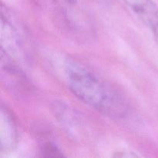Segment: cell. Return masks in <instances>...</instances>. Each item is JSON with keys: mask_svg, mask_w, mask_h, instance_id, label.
I'll return each instance as SVG.
<instances>
[{"mask_svg": "<svg viewBox=\"0 0 158 158\" xmlns=\"http://www.w3.org/2000/svg\"><path fill=\"white\" fill-rule=\"evenodd\" d=\"M68 86L83 103L106 114L121 111L118 96L102 80L75 60L69 59L64 64Z\"/></svg>", "mask_w": 158, "mask_h": 158, "instance_id": "obj_1", "label": "cell"}, {"mask_svg": "<svg viewBox=\"0 0 158 158\" xmlns=\"http://www.w3.org/2000/svg\"><path fill=\"white\" fill-rule=\"evenodd\" d=\"M56 16L69 35L86 40L94 34L92 16L83 0H50Z\"/></svg>", "mask_w": 158, "mask_h": 158, "instance_id": "obj_2", "label": "cell"}, {"mask_svg": "<svg viewBox=\"0 0 158 158\" xmlns=\"http://www.w3.org/2000/svg\"><path fill=\"white\" fill-rule=\"evenodd\" d=\"M9 12H2V52L9 58L23 55L24 40L19 26L13 23Z\"/></svg>", "mask_w": 158, "mask_h": 158, "instance_id": "obj_3", "label": "cell"}, {"mask_svg": "<svg viewBox=\"0 0 158 158\" xmlns=\"http://www.w3.org/2000/svg\"><path fill=\"white\" fill-rule=\"evenodd\" d=\"M123 2L151 28L158 25V8L152 0H123Z\"/></svg>", "mask_w": 158, "mask_h": 158, "instance_id": "obj_4", "label": "cell"}, {"mask_svg": "<svg viewBox=\"0 0 158 158\" xmlns=\"http://www.w3.org/2000/svg\"><path fill=\"white\" fill-rule=\"evenodd\" d=\"M16 126L12 114L2 108L0 144L2 151H8L15 145L16 140Z\"/></svg>", "mask_w": 158, "mask_h": 158, "instance_id": "obj_5", "label": "cell"}, {"mask_svg": "<svg viewBox=\"0 0 158 158\" xmlns=\"http://www.w3.org/2000/svg\"><path fill=\"white\" fill-rule=\"evenodd\" d=\"M73 108L63 102L54 103L52 110L56 118L64 125L66 127L73 129L78 125V117Z\"/></svg>", "mask_w": 158, "mask_h": 158, "instance_id": "obj_6", "label": "cell"}, {"mask_svg": "<svg viewBox=\"0 0 158 158\" xmlns=\"http://www.w3.org/2000/svg\"><path fill=\"white\" fill-rule=\"evenodd\" d=\"M153 31H154V37H155L156 40H157V43H158V25L157 26H155L154 27L152 28Z\"/></svg>", "mask_w": 158, "mask_h": 158, "instance_id": "obj_7", "label": "cell"}]
</instances>
